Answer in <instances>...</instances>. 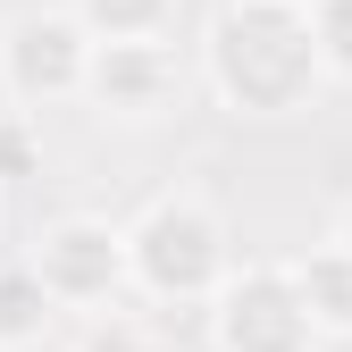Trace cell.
<instances>
[{
  "label": "cell",
  "instance_id": "1",
  "mask_svg": "<svg viewBox=\"0 0 352 352\" xmlns=\"http://www.w3.org/2000/svg\"><path fill=\"white\" fill-rule=\"evenodd\" d=\"M201 84L227 118H294L327 93L311 0H218L201 34Z\"/></svg>",
  "mask_w": 352,
  "mask_h": 352
},
{
  "label": "cell",
  "instance_id": "2",
  "mask_svg": "<svg viewBox=\"0 0 352 352\" xmlns=\"http://www.w3.org/2000/svg\"><path fill=\"white\" fill-rule=\"evenodd\" d=\"M126 252H135V302H160V311H210V294L235 269L227 218H218V201L193 193V185L151 193L135 218H126Z\"/></svg>",
  "mask_w": 352,
  "mask_h": 352
},
{
  "label": "cell",
  "instance_id": "3",
  "mask_svg": "<svg viewBox=\"0 0 352 352\" xmlns=\"http://www.w3.org/2000/svg\"><path fill=\"white\" fill-rule=\"evenodd\" d=\"M210 352H327V327L294 285V260H235L201 311Z\"/></svg>",
  "mask_w": 352,
  "mask_h": 352
},
{
  "label": "cell",
  "instance_id": "4",
  "mask_svg": "<svg viewBox=\"0 0 352 352\" xmlns=\"http://www.w3.org/2000/svg\"><path fill=\"white\" fill-rule=\"evenodd\" d=\"M25 260L42 269V285L59 294V311H76V319L118 311V302L135 294V252H126V227H118V218H101V210L51 218V227L34 235Z\"/></svg>",
  "mask_w": 352,
  "mask_h": 352
},
{
  "label": "cell",
  "instance_id": "5",
  "mask_svg": "<svg viewBox=\"0 0 352 352\" xmlns=\"http://www.w3.org/2000/svg\"><path fill=\"white\" fill-rule=\"evenodd\" d=\"M84 76H93V25L76 9H25L0 34V93L17 109L84 101Z\"/></svg>",
  "mask_w": 352,
  "mask_h": 352
},
{
  "label": "cell",
  "instance_id": "6",
  "mask_svg": "<svg viewBox=\"0 0 352 352\" xmlns=\"http://www.w3.org/2000/svg\"><path fill=\"white\" fill-rule=\"evenodd\" d=\"M185 93V59L176 34H135V42H93V76H84V109L118 126H151Z\"/></svg>",
  "mask_w": 352,
  "mask_h": 352
},
{
  "label": "cell",
  "instance_id": "7",
  "mask_svg": "<svg viewBox=\"0 0 352 352\" xmlns=\"http://www.w3.org/2000/svg\"><path fill=\"white\" fill-rule=\"evenodd\" d=\"M59 319L67 311H59V294L42 285L34 260H0V344H9V352H34Z\"/></svg>",
  "mask_w": 352,
  "mask_h": 352
},
{
  "label": "cell",
  "instance_id": "8",
  "mask_svg": "<svg viewBox=\"0 0 352 352\" xmlns=\"http://www.w3.org/2000/svg\"><path fill=\"white\" fill-rule=\"evenodd\" d=\"M294 285H302V302H311V319L327 327V344H344L352 336V252L327 235V243H311L294 260Z\"/></svg>",
  "mask_w": 352,
  "mask_h": 352
},
{
  "label": "cell",
  "instance_id": "9",
  "mask_svg": "<svg viewBox=\"0 0 352 352\" xmlns=\"http://www.w3.org/2000/svg\"><path fill=\"white\" fill-rule=\"evenodd\" d=\"M93 25V42H135V34H176L185 0H67Z\"/></svg>",
  "mask_w": 352,
  "mask_h": 352
},
{
  "label": "cell",
  "instance_id": "10",
  "mask_svg": "<svg viewBox=\"0 0 352 352\" xmlns=\"http://www.w3.org/2000/svg\"><path fill=\"white\" fill-rule=\"evenodd\" d=\"M84 352H168L160 302H151V311H93V336H84Z\"/></svg>",
  "mask_w": 352,
  "mask_h": 352
},
{
  "label": "cell",
  "instance_id": "11",
  "mask_svg": "<svg viewBox=\"0 0 352 352\" xmlns=\"http://www.w3.org/2000/svg\"><path fill=\"white\" fill-rule=\"evenodd\" d=\"M42 176V126H34V109H0V193H17V185H34Z\"/></svg>",
  "mask_w": 352,
  "mask_h": 352
},
{
  "label": "cell",
  "instance_id": "12",
  "mask_svg": "<svg viewBox=\"0 0 352 352\" xmlns=\"http://www.w3.org/2000/svg\"><path fill=\"white\" fill-rule=\"evenodd\" d=\"M311 25H319L327 84H352V0H311Z\"/></svg>",
  "mask_w": 352,
  "mask_h": 352
},
{
  "label": "cell",
  "instance_id": "13",
  "mask_svg": "<svg viewBox=\"0 0 352 352\" xmlns=\"http://www.w3.org/2000/svg\"><path fill=\"white\" fill-rule=\"evenodd\" d=\"M336 243H344V252H352V201H344V218H336Z\"/></svg>",
  "mask_w": 352,
  "mask_h": 352
},
{
  "label": "cell",
  "instance_id": "14",
  "mask_svg": "<svg viewBox=\"0 0 352 352\" xmlns=\"http://www.w3.org/2000/svg\"><path fill=\"white\" fill-rule=\"evenodd\" d=\"M0 352H9V344H0Z\"/></svg>",
  "mask_w": 352,
  "mask_h": 352
},
{
  "label": "cell",
  "instance_id": "15",
  "mask_svg": "<svg viewBox=\"0 0 352 352\" xmlns=\"http://www.w3.org/2000/svg\"><path fill=\"white\" fill-rule=\"evenodd\" d=\"M0 201H9V193H0Z\"/></svg>",
  "mask_w": 352,
  "mask_h": 352
}]
</instances>
